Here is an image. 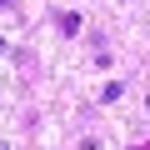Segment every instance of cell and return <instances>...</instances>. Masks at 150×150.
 I'll use <instances>...</instances> for the list:
<instances>
[{"label": "cell", "mask_w": 150, "mask_h": 150, "mask_svg": "<svg viewBox=\"0 0 150 150\" xmlns=\"http://www.w3.org/2000/svg\"><path fill=\"white\" fill-rule=\"evenodd\" d=\"M145 105H150V100H145Z\"/></svg>", "instance_id": "obj_4"}, {"label": "cell", "mask_w": 150, "mask_h": 150, "mask_svg": "<svg viewBox=\"0 0 150 150\" xmlns=\"http://www.w3.org/2000/svg\"><path fill=\"white\" fill-rule=\"evenodd\" d=\"M0 150H10V145H5V140H0Z\"/></svg>", "instance_id": "obj_3"}, {"label": "cell", "mask_w": 150, "mask_h": 150, "mask_svg": "<svg viewBox=\"0 0 150 150\" xmlns=\"http://www.w3.org/2000/svg\"><path fill=\"white\" fill-rule=\"evenodd\" d=\"M120 95H125V85H120V80H110V85H100V100H105V105H110V100H120Z\"/></svg>", "instance_id": "obj_2"}, {"label": "cell", "mask_w": 150, "mask_h": 150, "mask_svg": "<svg viewBox=\"0 0 150 150\" xmlns=\"http://www.w3.org/2000/svg\"><path fill=\"white\" fill-rule=\"evenodd\" d=\"M55 25H60V35H80V15H70V10H60Z\"/></svg>", "instance_id": "obj_1"}]
</instances>
